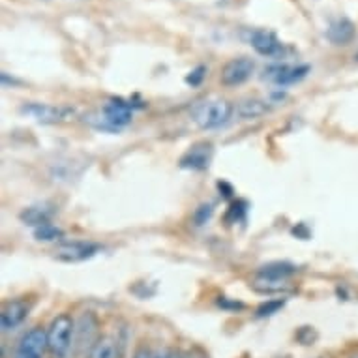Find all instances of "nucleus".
I'll list each match as a JSON object with an SVG mask.
<instances>
[{"label":"nucleus","instance_id":"obj_12","mask_svg":"<svg viewBox=\"0 0 358 358\" xmlns=\"http://www.w3.org/2000/svg\"><path fill=\"white\" fill-rule=\"evenodd\" d=\"M355 36H357V27L347 17L336 19L327 29V40L334 45H349L355 40Z\"/></svg>","mask_w":358,"mask_h":358},{"label":"nucleus","instance_id":"obj_21","mask_svg":"<svg viewBox=\"0 0 358 358\" xmlns=\"http://www.w3.org/2000/svg\"><path fill=\"white\" fill-rule=\"evenodd\" d=\"M246 210H248V205L244 201H236L233 205L229 206V210H227V222L229 223H236V222H242L244 216H246Z\"/></svg>","mask_w":358,"mask_h":358},{"label":"nucleus","instance_id":"obj_20","mask_svg":"<svg viewBox=\"0 0 358 358\" xmlns=\"http://www.w3.org/2000/svg\"><path fill=\"white\" fill-rule=\"evenodd\" d=\"M283 306H285V299L266 300L255 310V315L257 317H271V315H276L280 310H283Z\"/></svg>","mask_w":358,"mask_h":358},{"label":"nucleus","instance_id":"obj_23","mask_svg":"<svg viewBox=\"0 0 358 358\" xmlns=\"http://www.w3.org/2000/svg\"><path fill=\"white\" fill-rule=\"evenodd\" d=\"M212 212H214V206L210 203H205V205H201L197 210L194 212V223L195 225H205L208 220H210Z\"/></svg>","mask_w":358,"mask_h":358},{"label":"nucleus","instance_id":"obj_15","mask_svg":"<svg viewBox=\"0 0 358 358\" xmlns=\"http://www.w3.org/2000/svg\"><path fill=\"white\" fill-rule=\"evenodd\" d=\"M296 266L287 261H274V263H266L257 268V278L261 280H274V282H285L287 278L296 274Z\"/></svg>","mask_w":358,"mask_h":358},{"label":"nucleus","instance_id":"obj_25","mask_svg":"<svg viewBox=\"0 0 358 358\" xmlns=\"http://www.w3.org/2000/svg\"><path fill=\"white\" fill-rule=\"evenodd\" d=\"M152 358H182V352L173 351V349H159L152 352Z\"/></svg>","mask_w":358,"mask_h":358},{"label":"nucleus","instance_id":"obj_13","mask_svg":"<svg viewBox=\"0 0 358 358\" xmlns=\"http://www.w3.org/2000/svg\"><path fill=\"white\" fill-rule=\"evenodd\" d=\"M210 154H212V147L210 145H195L188 150V152L184 154L182 158H180V167L182 169H192V171H203L208 167L210 164Z\"/></svg>","mask_w":358,"mask_h":358},{"label":"nucleus","instance_id":"obj_16","mask_svg":"<svg viewBox=\"0 0 358 358\" xmlns=\"http://www.w3.org/2000/svg\"><path fill=\"white\" fill-rule=\"evenodd\" d=\"M266 103L261 100H246L242 101V103H238V107H236V115L242 118H257L261 117V115H264L266 113Z\"/></svg>","mask_w":358,"mask_h":358},{"label":"nucleus","instance_id":"obj_9","mask_svg":"<svg viewBox=\"0 0 358 358\" xmlns=\"http://www.w3.org/2000/svg\"><path fill=\"white\" fill-rule=\"evenodd\" d=\"M30 302L27 300H10L6 304L2 306V311H0V327H2V332H12V330L19 329L21 324L27 321L30 313Z\"/></svg>","mask_w":358,"mask_h":358},{"label":"nucleus","instance_id":"obj_5","mask_svg":"<svg viewBox=\"0 0 358 358\" xmlns=\"http://www.w3.org/2000/svg\"><path fill=\"white\" fill-rule=\"evenodd\" d=\"M98 329H100V323H98V317H96L92 311H85L81 313V317L76 321V338H73V347H77V351H92V347L98 343Z\"/></svg>","mask_w":358,"mask_h":358},{"label":"nucleus","instance_id":"obj_30","mask_svg":"<svg viewBox=\"0 0 358 358\" xmlns=\"http://www.w3.org/2000/svg\"><path fill=\"white\" fill-rule=\"evenodd\" d=\"M352 358H358V357H352Z\"/></svg>","mask_w":358,"mask_h":358},{"label":"nucleus","instance_id":"obj_27","mask_svg":"<svg viewBox=\"0 0 358 358\" xmlns=\"http://www.w3.org/2000/svg\"><path fill=\"white\" fill-rule=\"evenodd\" d=\"M131 358H152V352L148 351L147 347H139V349L134 352V357Z\"/></svg>","mask_w":358,"mask_h":358},{"label":"nucleus","instance_id":"obj_11","mask_svg":"<svg viewBox=\"0 0 358 358\" xmlns=\"http://www.w3.org/2000/svg\"><path fill=\"white\" fill-rule=\"evenodd\" d=\"M308 73H310V66L308 64H278L268 68L266 77H268L274 85H278V87H289V85H294V83L302 81Z\"/></svg>","mask_w":358,"mask_h":358},{"label":"nucleus","instance_id":"obj_18","mask_svg":"<svg viewBox=\"0 0 358 358\" xmlns=\"http://www.w3.org/2000/svg\"><path fill=\"white\" fill-rule=\"evenodd\" d=\"M253 289L261 294H282L287 291V283L283 282H274V280H261L257 278L253 283Z\"/></svg>","mask_w":358,"mask_h":358},{"label":"nucleus","instance_id":"obj_3","mask_svg":"<svg viewBox=\"0 0 358 358\" xmlns=\"http://www.w3.org/2000/svg\"><path fill=\"white\" fill-rule=\"evenodd\" d=\"M134 111L131 106H128L122 100H111L103 107V111L96 113L88 117V122L92 124L94 128L106 129V131H118L124 126H128L131 122Z\"/></svg>","mask_w":358,"mask_h":358},{"label":"nucleus","instance_id":"obj_14","mask_svg":"<svg viewBox=\"0 0 358 358\" xmlns=\"http://www.w3.org/2000/svg\"><path fill=\"white\" fill-rule=\"evenodd\" d=\"M55 216V208L51 205H34V206H27L21 210L19 214V220L29 225V227H41V225H48L51 223Z\"/></svg>","mask_w":358,"mask_h":358},{"label":"nucleus","instance_id":"obj_7","mask_svg":"<svg viewBox=\"0 0 358 358\" xmlns=\"http://www.w3.org/2000/svg\"><path fill=\"white\" fill-rule=\"evenodd\" d=\"M253 71H255V62L248 57H238L223 66L220 81L223 87H238L253 76Z\"/></svg>","mask_w":358,"mask_h":358},{"label":"nucleus","instance_id":"obj_2","mask_svg":"<svg viewBox=\"0 0 358 358\" xmlns=\"http://www.w3.org/2000/svg\"><path fill=\"white\" fill-rule=\"evenodd\" d=\"M235 113V106L227 100H208L194 109V120L201 129H216L227 124Z\"/></svg>","mask_w":358,"mask_h":358},{"label":"nucleus","instance_id":"obj_29","mask_svg":"<svg viewBox=\"0 0 358 358\" xmlns=\"http://www.w3.org/2000/svg\"><path fill=\"white\" fill-rule=\"evenodd\" d=\"M357 62H358V53H357Z\"/></svg>","mask_w":358,"mask_h":358},{"label":"nucleus","instance_id":"obj_6","mask_svg":"<svg viewBox=\"0 0 358 358\" xmlns=\"http://www.w3.org/2000/svg\"><path fill=\"white\" fill-rule=\"evenodd\" d=\"M45 351H49L48 330L36 327L21 338L15 349V358H43Z\"/></svg>","mask_w":358,"mask_h":358},{"label":"nucleus","instance_id":"obj_24","mask_svg":"<svg viewBox=\"0 0 358 358\" xmlns=\"http://www.w3.org/2000/svg\"><path fill=\"white\" fill-rule=\"evenodd\" d=\"M206 77V66H197L194 70L189 71L188 76H186V83H188L189 87H199L201 83L205 81Z\"/></svg>","mask_w":358,"mask_h":358},{"label":"nucleus","instance_id":"obj_28","mask_svg":"<svg viewBox=\"0 0 358 358\" xmlns=\"http://www.w3.org/2000/svg\"><path fill=\"white\" fill-rule=\"evenodd\" d=\"M293 235L302 236V238H308V231L304 229V225H300V229H296V227H294V229H293Z\"/></svg>","mask_w":358,"mask_h":358},{"label":"nucleus","instance_id":"obj_1","mask_svg":"<svg viewBox=\"0 0 358 358\" xmlns=\"http://www.w3.org/2000/svg\"><path fill=\"white\" fill-rule=\"evenodd\" d=\"M76 338V321L68 313H60L51 321L48 329L49 352L55 358H66L73 349Z\"/></svg>","mask_w":358,"mask_h":358},{"label":"nucleus","instance_id":"obj_8","mask_svg":"<svg viewBox=\"0 0 358 358\" xmlns=\"http://www.w3.org/2000/svg\"><path fill=\"white\" fill-rule=\"evenodd\" d=\"M100 252V246L98 244H92V242L85 241H71V242H62L59 248H57V253L55 257L62 261V263H83L87 259L94 257L96 253Z\"/></svg>","mask_w":358,"mask_h":358},{"label":"nucleus","instance_id":"obj_10","mask_svg":"<svg viewBox=\"0 0 358 358\" xmlns=\"http://www.w3.org/2000/svg\"><path fill=\"white\" fill-rule=\"evenodd\" d=\"M250 43H252V48L255 49V53H259L261 57H266V59L280 57L283 51V43L280 41L276 32H272V30L266 29L252 30V32H250Z\"/></svg>","mask_w":358,"mask_h":358},{"label":"nucleus","instance_id":"obj_17","mask_svg":"<svg viewBox=\"0 0 358 358\" xmlns=\"http://www.w3.org/2000/svg\"><path fill=\"white\" fill-rule=\"evenodd\" d=\"M88 358H117V345L111 338H101L98 340L92 351L88 352Z\"/></svg>","mask_w":358,"mask_h":358},{"label":"nucleus","instance_id":"obj_19","mask_svg":"<svg viewBox=\"0 0 358 358\" xmlns=\"http://www.w3.org/2000/svg\"><path fill=\"white\" fill-rule=\"evenodd\" d=\"M34 236L36 241L40 242H57L64 236V233L57 225H53V223H48V225H41V227L34 229Z\"/></svg>","mask_w":358,"mask_h":358},{"label":"nucleus","instance_id":"obj_4","mask_svg":"<svg viewBox=\"0 0 358 358\" xmlns=\"http://www.w3.org/2000/svg\"><path fill=\"white\" fill-rule=\"evenodd\" d=\"M24 115H29L41 124H60L70 120L76 115V109L68 106H51V103H40V101H30L21 107Z\"/></svg>","mask_w":358,"mask_h":358},{"label":"nucleus","instance_id":"obj_22","mask_svg":"<svg viewBox=\"0 0 358 358\" xmlns=\"http://www.w3.org/2000/svg\"><path fill=\"white\" fill-rule=\"evenodd\" d=\"M217 308H222V310L225 311H242L246 306H244V302H241V300H235V299H229V296H217L216 300Z\"/></svg>","mask_w":358,"mask_h":358},{"label":"nucleus","instance_id":"obj_26","mask_svg":"<svg viewBox=\"0 0 358 358\" xmlns=\"http://www.w3.org/2000/svg\"><path fill=\"white\" fill-rule=\"evenodd\" d=\"M2 85L4 87H19L21 85V81L19 79H15V77H10V73L8 71H2Z\"/></svg>","mask_w":358,"mask_h":358}]
</instances>
